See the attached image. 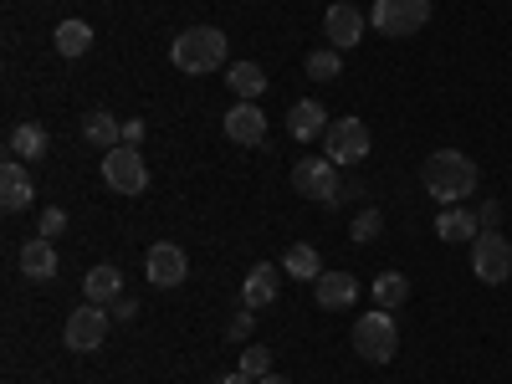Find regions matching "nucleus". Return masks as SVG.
Segmentation results:
<instances>
[{"mask_svg": "<svg viewBox=\"0 0 512 384\" xmlns=\"http://www.w3.org/2000/svg\"><path fill=\"white\" fill-rule=\"evenodd\" d=\"M226 82H231V93L246 98V103H256V98L267 93V72L256 67V62H231L226 67Z\"/></svg>", "mask_w": 512, "mask_h": 384, "instance_id": "22", "label": "nucleus"}, {"mask_svg": "<svg viewBox=\"0 0 512 384\" xmlns=\"http://www.w3.org/2000/svg\"><path fill=\"white\" fill-rule=\"evenodd\" d=\"M21 272H26L31 282H52V277H57V246H52L47 236H31V241L21 246Z\"/></svg>", "mask_w": 512, "mask_h": 384, "instance_id": "16", "label": "nucleus"}, {"mask_svg": "<svg viewBox=\"0 0 512 384\" xmlns=\"http://www.w3.org/2000/svg\"><path fill=\"white\" fill-rule=\"evenodd\" d=\"M82 139H88L93 149H103V154H108V149H118V144H123V123H118L113 113H103V108H98V113L82 118Z\"/></svg>", "mask_w": 512, "mask_h": 384, "instance_id": "21", "label": "nucleus"}, {"mask_svg": "<svg viewBox=\"0 0 512 384\" xmlns=\"http://www.w3.org/2000/svg\"><path fill=\"white\" fill-rule=\"evenodd\" d=\"M420 185H425V195H436V205H461L466 195H477L482 169H477L472 154H461V149H436L431 159L420 164Z\"/></svg>", "mask_w": 512, "mask_h": 384, "instance_id": "1", "label": "nucleus"}, {"mask_svg": "<svg viewBox=\"0 0 512 384\" xmlns=\"http://www.w3.org/2000/svg\"><path fill=\"white\" fill-rule=\"evenodd\" d=\"M256 384H292V379H282V374L272 369V374H262V379H256Z\"/></svg>", "mask_w": 512, "mask_h": 384, "instance_id": "35", "label": "nucleus"}, {"mask_svg": "<svg viewBox=\"0 0 512 384\" xmlns=\"http://www.w3.org/2000/svg\"><path fill=\"white\" fill-rule=\"evenodd\" d=\"M338 72H344V57H338L333 47H323V52L308 57V77H313V82H333Z\"/></svg>", "mask_w": 512, "mask_h": 384, "instance_id": "26", "label": "nucleus"}, {"mask_svg": "<svg viewBox=\"0 0 512 384\" xmlns=\"http://www.w3.org/2000/svg\"><path fill=\"white\" fill-rule=\"evenodd\" d=\"M477 221H482V231H497V221H502V205H497V200H482V216H477Z\"/></svg>", "mask_w": 512, "mask_h": 384, "instance_id": "32", "label": "nucleus"}, {"mask_svg": "<svg viewBox=\"0 0 512 384\" xmlns=\"http://www.w3.org/2000/svg\"><path fill=\"white\" fill-rule=\"evenodd\" d=\"M349 231H354V241H359V246H364V241H379V231H384V216H379L374 205H364L359 216H354V226H349Z\"/></svg>", "mask_w": 512, "mask_h": 384, "instance_id": "27", "label": "nucleus"}, {"mask_svg": "<svg viewBox=\"0 0 512 384\" xmlns=\"http://www.w3.org/2000/svg\"><path fill=\"white\" fill-rule=\"evenodd\" d=\"M251 328H256V318H251V308H246V313H236V318H231V328H226V333H231V338H251Z\"/></svg>", "mask_w": 512, "mask_h": 384, "instance_id": "31", "label": "nucleus"}, {"mask_svg": "<svg viewBox=\"0 0 512 384\" xmlns=\"http://www.w3.org/2000/svg\"><path fill=\"white\" fill-rule=\"evenodd\" d=\"M144 272H149L154 287H180V282L190 277V256H185V246H175V241H154L149 256H144Z\"/></svg>", "mask_w": 512, "mask_h": 384, "instance_id": "10", "label": "nucleus"}, {"mask_svg": "<svg viewBox=\"0 0 512 384\" xmlns=\"http://www.w3.org/2000/svg\"><path fill=\"white\" fill-rule=\"evenodd\" d=\"M216 384H256V379H246V374L236 369V374H226V379H216Z\"/></svg>", "mask_w": 512, "mask_h": 384, "instance_id": "34", "label": "nucleus"}, {"mask_svg": "<svg viewBox=\"0 0 512 384\" xmlns=\"http://www.w3.org/2000/svg\"><path fill=\"white\" fill-rule=\"evenodd\" d=\"M287 134H292V139H303V144H313L318 134H328V108L313 103V98L292 103V113H287Z\"/></svg>", "mask_w": 512, "mask_h": 384, "instance_id": "15", "label": "nucleus"}, {"mask_svg": "<svg viewBox=\"0 0 512 384\" xmlns=\"http://www.w3.org/2000/svg\"><path fill=\"white\" fill-rule=\"evenodd\" d=\"M103 180H108L113 195H144L149 190V164L134 144H118V149L103 154Z\"/></svg>", "mask_w": 512, "mask_h": 384, "instance_id": "5", "label": "nucleus"}, {"mask_svg": "<svg viewBox=\"0 0 512 384\" xmlns=\"http://www.w3.org/2000/svg\"><path fill=\"white\" fill-rule=\"evenodd\" d=\"M338 164L328 154H303L292 164V190L308 195V200H323V205H338Z\"/></svg>", "mask_w": 512, "mask_h": 384, "instance_id": "4", "label": "nucleus"}, {"mask_svg": "<svg viewBox=\"0 0 512 384\" xmlns=\"http://www.w3.org/2000/svg\"><path fill=\"white\" fill-rule=\"evenodd\" d=\"M369 21L384 36H415V31H425V21H431V0H374Z\"/></svg>", "mask_w": 512, "mask_h": 384, "instance_id": "6", "label": "nucleus"}, {"mask_svg": "<svg viewBox=\"0 0 512 384\" xmlns=\"http://www.w3.org/2000/svg\"><path fill=\"white\" fill-rule=\"evenodd\" d=\"M31 200H36V185L26 175V159H6L0 164V205L16 216V210H26Z\"/></svg>", "mask_w": 512, "mask_h": 384, "instance_id": "12", "label": "nucleus"}, {"mask_svg": "<svg viewBox=\"0 0 512 384\" xmlns=\"http://www.w3.org/2000/svg\"><path fill=\"white\" fill-rule=\"evenodd\" d=\"M139 318V303H134V297H118V303H113V323H134Z\"/></svg>", "mask_w": 512, "mask_h": 384, "instance_id": "30", "label": "nucleus"}, {"mask_svg": "<svg viewBox=\"0 0 512 384\" xmlns=\"http://www.w3.org/2000/svg\"><path fill=\"white\" fill-rule=\"evenodd\" d=\"M82 292H88V303L113 308L118 297H123V272H118V267H93L88 277H82Z\"/></svg>", "mask_w": 512, "mask_h": 384, "instance_id": "20", "label": "nucleus"}, {"mask_svg": "<svg viewBox=\"0 0 512 384\" xmlns=\"http://www.w3.org/2000/svg\"><path fill=\"white\" fill-rule=\"evenodd\" d=\"M11 159H47V149H52V134H47V128H41V123H16L11 128Z\"/></svg>", "mask_w": 512, "mask_h": 384, "instance_id": "18", "label": "nucleus"}, {"mask_svg": "<svg viewBox=\"0 0 512 384\" xmlns=\"http://www.w3.org/2000/svg\"><path fill=\"white\" fill-rule=\"evenodd\" d=\"M405 297H410V277H405V272H379V277H374V303H379L384 313H395Z\"/></svg>", "mask_w": 512, "mask_h": 384, "instance_id": "24", "label": "nucleus"}, {"mask_svg": "<svg viewBox=\"0 0 512 384\" xmlns=\"http://www.w3.org/2000/svg\"><path fill=\"white\" fill-rule=\"evenodd\" d=\"M354 349H359V359H369V364H390L395 349H400V328H395V318L384 313V308L364 313V318L354 323Z\"/></svg>", "mask_w": 512, "mask_h": 384, "instance_id": "3", "label": "nucleus"}, {"mask_svg": "<svg viewBox=\"0 0 512 384\" xmlns=\"http://www.w3.org/2000/svg\"><path fill=\"white\" fill-rule=\"evenodd\" d=\"M123 144H134V149L144 144V123H139V118H128V123H123Z\"/></svg>", "mask_w": 512, "mask_h": 384, "instance_id": "33", "label": "nucleus"}, {"mask_svg": "<svg viewBox=\"0 0 512 384\" xmlns=\"http://www.w3.org/2000/svg\"><path fill=\"white\" fill-rule=\"evenodd\" d=\"M241 303H246V308H267V303H277V267H272V262H256V267L246 272V282H241Z\"/></svg>", "mask_w": 512, "mask_h": 384, "instance_id": "17", "label": "nucleus"}, {"mask_svg": "<svg viewBox=\"0 0 512 384\" xmlns=\"http://www.w3.org/2000/svg\"><path fill=\"white\" fill-rule=\"evenodd\" d=\"M62 231H67V210H57V205L41 210V236L52 241V236H62Z\"/></svg>", "mask_w": 512, "mask_h": 384, "instance_id": "29", "label": "nucleus"}, {"mask_svg": "<svg viewBox=\"0 0 512 384\" xmlns=\"http://www.w3.org/2000/svg\"><path fill=\"white\" fill-rule=\"evenodd\" d=\"M313 287H318V308H328V313H344L359 303V277H349V272H323Z\"/></svg>", "mask_w": 512, "mask_h": 384, "instance_id": "14", "label": "nucleus"}, {"mask_svg": "<svg viewBox=\"0 0 512 384\" xmlns=\"http://www.w3.org/2000/svg\"><path fill=\"white\" fill-rule=\"evenodd\" d=\"M323 31H328L333 52H349V47H359V36H364V11L349 6V0H333L328 16H323Z\"/></svg>", "mask_w": 512, "mask_h": 384, "instance_id": "11", "label": "nucleus"}, {"mask_svg": "<svg viewBox=\"0 0 512 384\" xmlns=\"http://www.w3.org/2000/svg\"><path fill=\"white\" fill-rule=\"evenodd\" d=\"M226 139H231V144H262V139H267V113L241 98V103L226 113Z\"/></svg>", "mask_w": 512, "mask_h": 384, "instance_id": "13", "label": "nucleus"}, {"mask_svg": "<svg viewBox=\"0 0 512 384\" xmlns=\"http://www.w3.org/2000/svg\"><path fill=\"white\" fill-rule=\"evenodd\" d=\"M169 62H175L180 72H190V77L226 67V31H216V26H190V31H180L175 47H169Z\"/></svg>", "mask_w": 512, "mask_h": 384, "instance_id": "2", "label": "nucleus"}, {"mask_svg": "<svg viewBox=\"0 0 512 384\" xmlns=\"http://www.w3.org/2000/svg\"><path fill=\"white\" fill-rule=\"evenodd\" d=\"M108 308L103 303H82V308H72V318H67V349L72 354H93V349H103V338H108Z\"/></svg>", "mask_w": 512, "mask_h": 384, "instance_id": "9", "label": "nucleus"}, {"mask_svg": "<svg viewBox=\"0 0 512 384\" xmlns=\"http://www.w3.org/2000/svg\"><path fill=\"white\" fill-rule=\"evenodd\" d=\"M323 154L344 169V164H364L369 154V128L359 118H333L328 123V134H323Z\"/></svg>", "mask_w": 512, "mask_h": 384, "instance_id": "7", "label": "nucleus"}, {"mask_svg": "<svg viewBox=\"0 0 512 384\" xmlns=\"http://www.w3.org/2000/svg\"><path fill=\"white\" fill-rule=\"evenodd\" d=\"M52 41H57L62 57H82V52L93 47V26H88V21H62V26L52 31Z\"/></svg>", "mask_w": 512, "mask_h": 384, "instance_id": "25", "label": "nucleus"}, {"mask_svg": "<svg viewBox=\"0 0 512 384\" xmlns=\"http://www.w3.org/2000/svg\"><path fill=\"white\" fill-rule=\"evenodd\" d=\"M282 272H287V277H303V282H318V277H323L318 251H313L308 241H292V246H287V256H282Z\"/></svg>", "mask_w": 512, "mask_h": 384, "instance_id": "23", "label": "nucleus"}, {"mask_svg": "<svg viewBox=\"0 0 512 384\" xmlns=\"http://www.w3.org/2000/svg\"><path fill=\"white\" fill-rule=\"evenodd\" d=\"M436 236L441 241H477L482 236V221L472 216V210H461V205H446L441 216H436Z\"/></svg>", "mask_w": 512, "mask_h": 384, "instance_id": "19", "label": "nucleus"}, {"mask_svg": "<svg viewBox=\"0 0 512 384\" xmlns=\"http://www.w3.org/2000/svg\"><path fill=\"white\" fill-rule=\"evenodd\" d=\"M472 272L487 282V287H502L512 277V241L497 236V231H482L472 241Z\"/></svg>", "mask_w": 512, "mask_h": 384, "instance_id": "8", "label": "nucleus"}, {"mask_svg": "<svg viewBox=\"0 0 512 384\" xmlns=\"http://www.w3.org/2000/svg\"><path fill=\"white\" fill-rule=\"evenodd\" d=\"M241 374H246V379H262V374H272V349L251 344V349L241 354Z\"/></svg>", "mask_w": 512, "mask_h": 384, "instance_id": "28", "label": "nucleus"}]
</instances>
